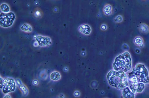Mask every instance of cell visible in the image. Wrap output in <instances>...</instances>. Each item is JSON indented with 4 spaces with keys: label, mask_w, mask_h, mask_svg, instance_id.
Segmentation results:
<instances>
[{
    "label": "cell",
    "mask_w": 149,
    "mask_h": 98,
    "mask_svg": "<svg viewBox=\"0 0 149 98\" xmlns=\"http://www.w3.org/2000/svg\"><path fill=\"white\" fill-rule=\"evenodd\" d=\"M129 88L132 92L136 94V93L142 92L145 88V85L143 83H130Z\"/></svg>",
    "instance_id": "obj_7"
},
{
    "label": "cell",
    "mask_w": 149,
    "mask_h": 98,
    "mask_svg": "<svg viewBox=\"0 0 149 98\" xmlns=\"http://www.w3.org/2000/svg\"><path fill=\"white\" fill-rule=\"evenodd\" d=\"M132 59L130 53L125 51L115 59L113 67L116 71H122L127 73L132 67Z\"/></svg>",
    "instance_id": "obj_3"
},
{
    "label": "cell",
    "mask_w": 149,
    "mask_h": 98,
    "mask_svg": "<svg viewBox=\"0 0 149 98\" xmlns=\"http://www.w3.org/2000/svg\"><path fill=\"white\" fill-rule=\"evenodd\" d=\"M0 8L3 13H9L10 11V8H9V6L6 3L2 4Z\"/></svg>",
    "instance_id": "obj_16"
},
{
    "label": "cell",
    "mask_w": 149,
    "mask_h": 98,
    "mask_svg": "<svg viewBox=\"0 0 149 98\" xmlns=\"http://www.w3.org/2000/svg\"><path fill=\"white\" fill-rule=\"evenodd\" d=\"M107 28V26L106 25L102 24L101 26V29L102 30H106Z\"/></svg>",
    "instance_id": "obj_18"
},
{
    "label": "cell",
    "mask_w": 149,
    "mask_h": 98,
    "mask_svg": "<svg viewBox=\"0 0 149 98\" xmlns=\"http://www.w3.org/2000/svg\"><path fill=\"white\" fill-rule=\"evenodd\" d=\"M16 82L13 78L1 77V89L4 94L9 93L15 91L16 88Z\"/></svg>",
    "instance_id": "obj_4"
},
{
    "label": "cell",
    "mask_w": 149,
    "mask_h": 98,
    "mask_svg": "<svg viewBox=\"0 0 149 98\" xmlns=\"http://www.w3.org/2000/svg\"><path fill=\"white\" fill-rule=\"evenodd\" d=\"M15 82L24 95V96H27L29 94V91L26 86L22 83V81H21L20 79H15Z\"/></svg>",
    "instance_id": "obj_8"
},
{
    "label": "cell",
    "mask_w": 149,
    "mask_h": 98,
    "mask_svg": "<svg viewBox=\"0 0 149 98\" xmlns=\"http://www.w3.org/2000/svg\"><path fill=\"white\" fill-rule=\"evenodd\" d=\"M103 11L106 15H110L112 13V8L110 5H107L103 8Z\"/></svg>",
    "instance_id": "obj_13"
},
{
    "label": "cell",
    "mask_w": 149,
    "mask_h": 98,
    "mask_svg": "<svg viewBox=\"0 0 149 98\" xmlns=\"http://www.w3.org/2000/svg\"><path fill=\"white\" fill-rule=\"evenodd\" d=\"M130 83H149L148 71L144 65L138 63L133 68L132 72L128 74Z\"/></svg>",
    "instance_id": "obj_2"
},
{
    "label": "cell",
    "mask_w": 149,
    "mask_h": 98,
    "mask_svg": "<svg viewBox=\"0 0 149 98\" xmlns=\"http://www.w3.org/2000/svg\"><path fill=\"white\" fill-rule=\"evenodd\" d=\"M33 83L34 85H37L38 83V81L37 80H34L33 81Z\"/></svg>",
    "instance_id": "obj_21"
},
{
    "label": "cell",
    "mask_w": 149,
    "mask_h": 98,
    "mask_svg": "<svg viewBox=\"0 0 149 98\" xmlns=\"http://www.w3.org/2000/svg\"><path fill=\"white\" fill-rule=\"evenodd\" d=\"M21 29L22 30L26 32H31L33 31L32 27L30 25L26 24L23 25L21 27Z\"/></svg>",
    "instance_id": "obj_14"
},
{
    "label": "cell",
    "mask_w": 149,
    "mask_h": 98,
    "mask_svg": "<svg viewBox=\"0 0 149 98\" xmlns=\"http://www.w3.org/2000/svg\"><path fill=\"white\" fill-rule=\"evenodd\" d=\"M36 40L39 45L41 47H48L52 44L51 40L48 37L38 36L36 38Z\"/></svg>",
    "instance_id": "obj_6"
},
{
    "label": "cell",
    "mask_w": 149,
    "mask_h": 98,
    "mask_svg": "<svg viewBox=\"0 0 149 98\" xmlns=\"http://www.w3.org/2000/svg\"><path fill=\"white\" fill-rule=\"evenodd\" d=\"M135 95V94L131 91L128 86L122 90V95L123 98H134Z\"/></svg>",
    "instance_id": "obj_9"
},
{
    "label": "cell",
    "mask_w": 149,
    "mask_h": 98,
    "mask_svg": "<svg viewBox=\"0 0 149 98\" xmlns=\"http://www.w3.org/2000/svg\"><path fill=\"white\" fill-rule=\"evenodd\" d=\"M61 74L58 72H52L50 75V78L53 81H57L61 79Z\"/></svg>",
    "instance_id": "obj_11"
},
{
    "label": "cell",
    "mask_w": 149,
    "mask_h": 98,
    "mask_svg": "<svg viewBox=\"0 0 149 98\" xmlns=\"http://www.w3.org/2000/svg\"><path fill=\"white\" fill-rule=\"evenodd\" d=\"M107 78L109 85L117 89L123 90L129 85L128 77L123 71L111 70L107 74Z\"/></svg>",
    "instance_id": "obj_1"
},
{
    "label": "cell",
    "mask_w": 149,
    "mask_h": 98,
    "mask_svg": "<svg viewBox=\"0 0 149 98\" xmlns=\"http://www.w3.org/2000/svg\"><path fill=\"white\" fill-rule=\"evenodd\" d=\"M134 44L137 46H141L143 44V40L141 37H136L134 40Z\"/></svg>",
    "instance_id": "obj_15"
},
{
    "label": "cell",
    "mask_w": 149,
    "mask_h": 98,
    "mask_svg": "<svg viewBox=\"0 0 149 98\" xmlns=\"http://www.w3.org/2000/svg\"><path fill=\"white\" fill-rule=\"evenodd\" d=\"M3 98H11V96L8 94H6L4 95Z\"/></svg>",
    "instance_id": "obj_20"
},
{
    "label": "cell",
    "mask_w": 149,
    "mask_h": 98,
    "mask_svg": "<svg viewBox=\"0 0 149 98\" xmlns=\"http://www.w3.org/2000/svg\"><path fill=\"white\" fill-rule=\"evenodd\" d=\"M123 18L121 15H118L113 19V21L115 22H121L123 21Z\"/></svg>",
    "instance_id": "obj_17"
},
{
    "label": "cell",
    "mask_w": 149,
    "mask_h": 98,
    "mask_svg": "<svg viewBox=\"0 0 149 98\" xmlns=\"http://www.w3.org/2000/svg\"><path fill=\"white\" fill-rule=\"evenodd\" d=\"M74 96L76 97H78L79 96V95H80V93L78 91H76L75 92H74Z\"/></svg>",
    "instance_id": "obj_19"
},
{
    "label": "cell",
    "mask_w": 149,
    "mask_h": 98,
    "mask_svg": "<svg viewBox=\"0 0 149 98\" xmlns=\"http://www.w3.org/2000/svg\"><path fill=\"white\" fill-rule=\"evenodd\" d=\"M15 16L13 12L1 13L0 15V25L3 28H8L13 25Z\"/></svg>",
    "instance_id": "obj_5"
},
{
    "label": "cell",
    "mask_w": 149,
    "mask_h": 98,
    "mask_svg": "<svg viewBox=\"0 0 149 98\" xmlns=\"http://www.w3.org/2000/svg\"><path fill=\"white\" fill-rule=\"evenodd\" d=\"M139 31L144 34H147L149 32V27L146 24L142 23L140 25Z\"/></svg>",
    "instance_id": "obj_12"
},
{
    "label": "cell",
    "mask_w": 149,
    "mask_h": 98,
    "mask_svg": "<svg viewBox=\"0 0 149 98\" xmlns=\"http://www.w3.org/2000/svg\"><path fill=\"white\" fill-rule=\"evenodd\" d=\"M78 30L80 32L86 35H88L91 32V27L87 24H83L79 27Z\"/></svg>",
    "instance_id": "obj_10"
}]
</instances>
